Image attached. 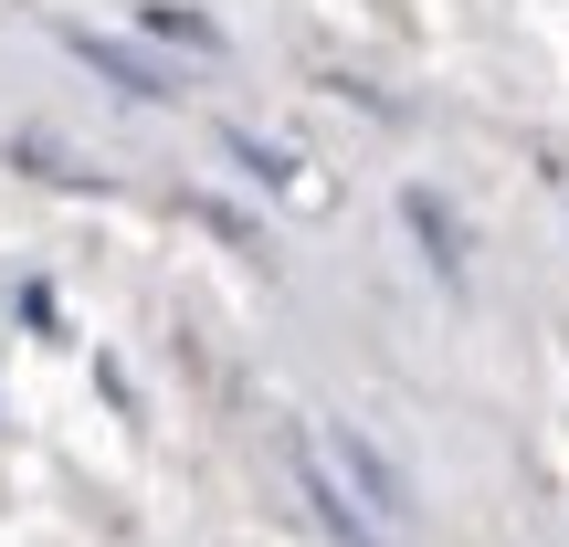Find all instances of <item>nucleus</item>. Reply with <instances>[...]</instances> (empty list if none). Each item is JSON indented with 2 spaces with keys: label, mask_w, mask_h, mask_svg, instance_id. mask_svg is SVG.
<instances>
[{
  "label": "nucleus",
  "mask_w": 569,
  "mask_h": 547,
  "mask_svg": "<svg viewBox=\"0 0 569 547\" xmlns=\"http://www.w3.org/2000/svg\"><path fill=\"white\" fill-rule=\"evenodd\" d=\"M63 42H74V53L96 63L106 84H127V95H138V105H180V74H169L159 53H138V42H127V32H96V21H63Z\"/></svg>",
  "instance_id": "7ed1b4c3"
},
{
  "label": "nucleus",
  "mask_w": 569,
  "mask_h": 547,
  "mask_svg": "<svg viewBox=\"0 0 569 547\" xmlns=\"http://www.w3.org/2000/svg\"><path fill=\"white\" fill-rule=\"evenodd\" d=\"M11 159H21V169H42V180H63V190H106V169H96V159H74L63 138H42V126H21Z\"/></svg>",
  "instance_id": "423d86ee"
},
{
  "label": "nucleus",
  "mask_w": 569,
  "mask_h": 547,
  "mask_svg": "<svg viewBox=\"0 0 569 547\" xmlns=\"http://www.w3.org/2000/svg\"><path fill=\"white\" fill-rule=\"evenodd\" d=\"M284 464H296V495L317 506L327 547H401V537L380 527V516H369V495H359V485L338 474V453L317 443V422H296V432H284Z\"/></svg>",
  "instance_id": "f257e3e1"
},
{
  "label": "nucleus",
  "mask_w": 569,
  "mask_h": 547,
  "mask_svg": "<svg viewBox=\"0 0 569 547\" xmlns=\"http://www.w3.org/2000/svg\"><path fill=\"white\" fill-rule=\"evenodd\" d=\"M148 32H159V42H190V53H222V21L180 11V0H148Z\"/></svg>",
  "instance_id": "0eeeda50"
},
{
  "label": "nucleus",
  "mask_w": 569,
  "mask_h": 547,
  "mask_svg": "<svg viewBox=\"0 0 569 547\" xmlns=\"http://www.w3.org/2000/svg\"><path fill=\"white\" fill-rule=\"evenodd\" d=\"M317 443L338 453V474L369 495V516H380L390 537H411V516H422V506H411V474L380 453V432H369V422H317Z\"/></svg>",
  "instance_id": "f03ea898"
},
{
  "label": "nucleus",
  "mask_w": 569,
  "mask_h": 547,
  "mask_svg": "<svg viewBox=\"0 0 569 547\" xmlns=\"http://www.w3.org/2000/svg\"><path fill=\"white\" fill-rule=\"evenodd\" d=\"M211 138H222V159L243 169V180H264V190H317V180H306V159H296V148H274V138H253L243 117H222V126H211Z\"/></svg>",
  "instance_id": "39448f33"
},
{
  "label": "nucleus",
  "mask_w": 569,
  "mask_h": 547,
  "mask_svg": "<svg viewBox=\"0 0 569 547\" xmlns=\"http://www.w3.org/2000/svg\"><path fill=\"white\" fill-rule=\"evenodd\" d=\"M401 222H411V243L432 253V274H443V284H465V222H453V201H443V190H422V180H411V190H401Z\"/></svg>",
  "instance_id": "20e7f679"
}]
</instances>
